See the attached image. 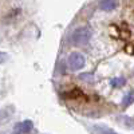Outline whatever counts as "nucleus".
Here are the masks:
<instances>
[{
  "instance_id": "nucleus-6",
  "label": "nucleus",
  "mask_w": 134,
  "mask_h": 134,
  "mask_svg": "<svg viewBox=\"0 0 134 134\" xmlns=\"http://www.w3.org/2000/svg\"><path fill=\"white\" fill-rule=\"evenodd\" d=\"M100 8L103 11H111L115 8V0H102L100 3Z\"/></svg>"
},
{
  "instance_id": "nucleus-4",
  "label": "nucleus",
  "mask_w": 134,
  "mask_h": 134,
  "mask_svg": "<svg viewBox=\"0 0 134 134\" xmlns=\"http://www.w3.org/2000/svg\"><path fill=\"white\" fill-rule=\"evenodd\" d=\"M93 129H94L95 134H117L114 130H111V129H109V127H106V126H99V125H95Z\"/></svg>"
},
{
  "instance_id": "nucleus-1",
  "label": "nucleus",
  "mask_w": 134,
  "mask_h": 134,
  "mask_svg": "<svg viewBox=\"0 0 134 134\" xmlns=\"http://www.w3.org/2000/svg\"><path fill=\"white\" fill-rule=\"evenodd\" d=\"M93 36V31L90 27H79L71 35V43L74 46H85L90 42Z\"/></svg>"
},
{
  "instance_id": "nucleus-5",
  "label": "nucleus",
  "mask_w": 134,
  "mask_h": 134,
  "mask_svg": "<svg viewBox=\"0 0 134 134\" xmlns=\"http://www.w3.org/2000/svg\"><path fill=\"white\" fill-rule=\"evenodd\" d=\"M133 102H134V91L130 90V91L124 97V100H122V106H124V107H127V106H130Z\"/></svg>"
},
{
  "instance_id": "nucleus-7",
  "label": "nucleus",
  "mask_w": 134,
  "mask_h": 134,
  "mask_svg": "<svg viewBox=\"0 0 134 134\" xmlns=\"http://www.w3.org/2000/svg\"><path fill=\"white\" fill-rule=\"evenodd\" d=\"M125 82H126V81L124 79V78H114V79L110 81L111 86H114V87H121V86H124Z\"/></svg>"
},
{
  "instance_id": "nucleus-3",
  "label": "nucleus",
  "mask_w": 134,
  "mask_h": 134,
  "mask_svg": "<svg viewBox=\"0 0 134 134\" xmlns=\"http://www.w3.org/2000/svg\"><path fill=\"white\" fill-rule=\"evenodd\" d=\"M32 122L31 121H23L20 122V124H18L15 126V133L16 134H27L32 130Z\"/></svg>"
},
{
  "instance_id": "nucleus-2",
  "label": "nucleus",
  "mask_w": 134,
  "mask_h": 134,
  "mask_svg": "<svg viewBox=\"0 0 134 134\" xmlns=\"http://www.w3.org/2000/svg\"><path fill=\"white\" fill-rule=\"evenodd\" d=\"M67 64H69V69L72 71L81 70L85 66V57L81 52H71L67 59Z\"/></svg>"
},
{
  "instance_id": "nucleus-8",
  "label": "nucleus",
  "mask_w": 134,
  "mask_h": 134,
  "mask_svg": "<svg viewBox=\"0 0 134 134\" xmlns=\"http://www.w3.org/2000/svg\"><path fill=\"white\" fill-rule=\"evenodd\" d=\"M7 60V54L5 52H0V63H3Z\"/></svg>"
}]
</instances>
